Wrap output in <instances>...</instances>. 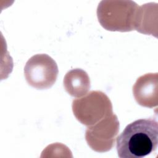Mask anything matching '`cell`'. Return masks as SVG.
I'll return each instance as SVG.
<instances>
[{
  "label": "cell",
  "instance_id": "6da1fadb",
  "mask_svg": "<svg viewBox=\"0 0 158 158\" xmlns=\"http://www.w3.org/2000/svg\"><path fill=\"white\" fill-rule=\"evenodd\" d=\"M158 144V123L152 118L128 124L117 138L116 148L120 158H141L155 151Z\"/></svg>",
  "mask_w": 158,
  "mask_h": 158
},
{
  "label": "cell",
  "instance_id": "7a4b0ae2",
  "mask_svg": "<svg viewBox=\"0 0 158 158\" xmlns=\"http://www.w3.org/2000/svg\"><path fill=\"white\" fill-rule=\"evenodd\" d=\"M138 7L132 1H101L97 8L98 19L107 30L130 31L135 29Z\"/></svg>",
  "mask_w": 158,
  "mask_h": 158
},
{
  "label": "cell",
  "instance_id": "3957f363",
  "mask_svg": "<svg viewBox=\"0 0 158 158\" xmlns=\"http://www.w3.org/2000/svg\"><path fill=\"white\" fill-rule=\"evenodd\" d=\"M72 110L76 118L86 126L96 124L113 114L108 96L101 91H91L72 101Z\"/></svg>",
  "mask_w": 158,
  "mask_h": 158
},
{
  "label": "cell",
  "instance_id": "277c9868",
  "mask_svg": "<svg viewBox=\"0 0 158 158\" xmlns=\"http://www.w3.org/2000/svg\"><path fill=\"white\" fill-rule=\"evenodd\" d=\"M58 72L56 62L46 54L33 56L24 67V75L28 84L38 89L51 88L56 81Z\"/></svg>",
  "mask_w": 158,
  "mask_h": 158
},
{
  "label": "cell",
  "instance_id": "5b68a950",
  "mask_svg": "<svg viewBox=\"0 0 158 158\" xmlns=\"http://www.w3.org/2000/svg\"><path fill=\"white\" fill-rule=\"evenodd\" d=\"M119 127L117 115L112 114L96 124L88 126L85 139L93 150L99 152H107L114 146Z\"/></svg>",
  "mask_w": 158,
  "mask_h": 158
},
{
  "label": "cell",
  "instance_id": "8992f818",
  "mask_svg": "<svg viewBox=\"0 0 158 158\" xmlns=\"http://www.w3.org/2000/svg\"><path fill=\"white\" fill-rule=\"evenodd\" d=\"M133 94L138 104L152 108L158 104V74L149 73L139 77L133 86Z\"/></svg>",
  "mask_w": 158,
  "mask_h": 158
},
{
  "label": "cell",
  "instance_id": "52a82bcc",
  "mask_svg": "<svg viewBox=\"0 0 158 158\" xmlns=\"http://www.w3.org/2000/svg\"><path fill=\"white\" fill-rule=\"evenodd\" d=\"M158 4L149 2L139 6L137 10L135 29L141 33L157 36Z\"/></svg>",
  "mask_w": 158,
  "mask_h": 158
},
{
  "label": "cell",
  "instance_id": "ba28073f",
  "mask_svg": "<svg viewBox=\"0 0 158 158\" xmlns=\"http://www.w3.org/2000/svg\"><path fill=\"white\" fill-rule=\"evenodd\" d=\"M66 91L72 96L80 98L90 89V80L88 73L81 69H75L68 72L63 80Z\"/></svg>",
  "mask_w": 158,
  "mask_h": 158
}]
</instances>
